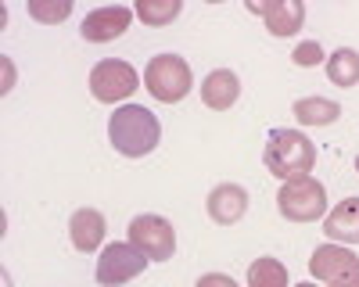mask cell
Listing matches in <instances>:
<instances>
[{"mask_svg":"<svg viewBox=\"0 0 359 287\" xmlns=\"http://www.w3.org/2000/svg\"><path fill=\"white\" fill-rule=\"evenodd\" d=\"M108 140L118 155L126 158H144L158 148L162 140V122L158 115H151V108L144 104H123L111 111L108 119Z\"/></svg>","mask_w":359,"mask_h":287,"instance_id":"1","label":"cell"},{"mask_svg":"<svg viewBox=\"0 0 359 287\" xmlns=\"http://www.w3.org/2000/svg\"><path fill=\"white\" fill-rule=\"evenodd\" d=\"M248 11L262 15L266 29L273 36H294L306 25V4L298 0H273V4H248Z\"/></svg>","mask_w":359,"mask_h":287,"instance_id":"11","label":"cell"},{"mask_svg":"<svg viewBox=\"0 0 359 287\" xmlns=\"http://www.w3.org/2000/svg\"><path fill=\"white\" fill-rule=\"evenodd\" d=\"M248 287H291L287 284V266L277 258H255L248 266Z\"/></svg>","mask_w":359,"mask_h":287,"instance_id":"17","label":"cell"},{"mask_svg":"<svg viewBox=\"0 0 359 287\" xmlns=\"http://www.w3.org/2000/svg\"><path fill=\"white\" fill-rule=\"evenodd\" d=\"M147 262L151 258L144 251H137L130 241H111V244H104V251L97 258V284L101 287H123L133 276H140L147 270Z\"/></svg>","mask_w":359,"mask_h":287,"instance_id":"6","label":"cell"},{"mask_svg":"<svg viewBox=\"0 0 359 287\" xmlns=\"http://www.w3.org/2000/svg\"><path fill=\"white\" fill-rule=\"evenodd\" d=\"M298 287H320V284H298Z\"/></svg>","mask_w":359,"mask_h":287,"instance_id":"22","label":"cell"},{"mask_svg":"<svg viewBox=\"0 0 359 287\" xmlns=\"http://www.w3.org/2000/svg\"><path fill=\"white\" fill-rule=\"evenodd\" d=\"M309 273L323 287H359V255L341 244H320L309 258Z\"/></svg>","mask_w":359,"mask_h":287,"instance_id":"5","label":"cell"},{"mask_svg":"<svg viewBox=\"0 0 359 287\" xmlns=\"http://www.w3.org/2000/svg\"><path fill=\"white\" fill-rule=\"evenodd\" d=\"M355 172H359V158H355Z\"/></svg>","mask_w":359,"mask_h":287,"instance_id":"23","label":"cell"},{"mask_svg":"<svg viewBox=\"0 0 359 287\" xmlns=\"http://www.w3.org/2000/svg\"><path fill=\"white\" fill-rule=\"evenodd\" d=\"M327 79H331L334 86H345V90L359 86V50H352V47L334 50L331 57H327Z\"/></svg>","mask_w":359,"mask_h":287,"instance_id":"16","label":"cell"},{"mask_svg":"<svg viewBox=\"0 0 359 287\" xmlns=\"http://www.w3.org/2000/svg\"><path fill=\"white\" fill-rule=\"evenodd\" d=\"M104 234H108V223H104V216H101L97 209H79V212H72V219H69V237H72V244H76L79 251H97L101 241H104Z\"/></svg>","mask_w":359,"mask_h":287,"instance_id":"14","label":"cell"},{"mask_svg":"<svg viewBox=\"0 0 359 287\" xmlns=\"http://www.w3.org/2000/svg\"><path fill=\"white\" fill-rule=\"evenodd\" d=\"M323 57H327V54H323V47H320L316 40H309V43H298V47H294L291 62H294V65H302V69H313V65H320V62H323Z\"/></svg>","mask_w":359,"mask_h":287,"instance_id":"20","label":"cell"},{"mask_svg":"<svg viewBox=\"0 0 359 287\" xmlns=\"http://www.w3.org/2000/svg\"><path fill=\"white\" fill-rule=\"evenodd\" d=\"M205 209H208V219H212L216 226H233L248 212V190L237 187V183H219V187H212V194H208Z\"/></svg>","mask_w":359,"mask_h":287,"instance_id":"10","label":"cell"},{"mask_svg":"<svg viewBox=\"0 0 359 287\" xmlns=\"http://www.w3.org/2000/svg\"><path fill=\"white\" fill-rule=\"evenodd\" d=\"M140 86V76L130 62H118V57H108V62H97L94 72H90V94H94L101 104H115L126 101L133 90Z\"/></svg>","mask_w":359,"mask_h":287,"instance_id":"8","label":"cell"},{"mask_svg":"<svg viewBox=\"0 0 359 287\" xmlns=\"http://www.w3.org/2000/svg\"><path fill=\"white\" fill-rule=\"evenodd\" d=\"M291 111L302 126H331L341 119V104L327 101V97H302V101H294Z\"/></svg>","mask_w":359,"mask_h":287,"instance_id":"15","label":"cell"},{"mask_svg":"<svg viewBox=\"0 0 359 287\" xmlns=\"http://www.w3.org/2000/svg\"><path fill=\"white\" fill-rule=\"evenodd\" d=\"M323 234L341 244H359V197H345L323 216Z\"/></svg>","mask_w":359,"mask_h":287,"instance_id":"12","label":"cell"},{"mask_svg":"<svg viewBox=\"0 0 359 287\" xmlns=\"http://www.w3.org/2000/svg\"><path fill=\"white\" fill-rule=\"evenodd\" d=\"M277 209L284 219L291 223H313V219H323L327 216V190L320 180L313 176H294L280 187L277 194Z\"/></svg>","mask_w":359,"mask_h":287,"instance_id":"4","label":"cell"},{"mask_svg":"<svg viewBox=\"0 0 359 287\" xmlns=\"http://www.w3.org/2000/svg\"><path fill=\"white\" fill-rule=\"evenodd\" d=\"M130 244L151 262H169L176 255V230L165 216H137L130 223Z\"/></svg>","mask_w":359,"mask_h":287,"instance_id":"7","label":"cell"},{"mask_svg":"<svg viewBox=\"0 0 359 287\" xmlns=\"http://www.w3.org/2000/svg\"><path fill=\"white\" fill-rule=\"evenodd\" d=\"M29 15L36 22H65L72 15L69 0H57V4H47V0H29Z\"/></svg>","mask_w":359,"mask_h":287,"instance_id":"19","label":"cell"},{"mask_svg":"<svg viewBox=\"0 0 359 287\" xmlns=\"http://www.w3.org/2000/svg\"><path fill=\"white\" fill-rule=\"evenodd\" d=\"M144 86L151 90L155 101L176 104V101H184V97L191 94L194 76H191V65H187L180 54H158V57H151V62H147V69H144Z\"/></svg>","mask_w":359,"mask_h":287,"instance_id":"3","label":"cell"},{"mask_svg":"<svg viewBox=\"0 0 359 287\" xmlns=\"http://www.w3.org/2000/svg\"><path fill=\"white\" fill-rule=\"evenodd\" d=\"M133 15H137L144 25L162 29V25H169V22L180 15V0H137Z\"/></svg>","mask_w":359,"mask_h":287,"instance_id":"18","label":"cell"},{"mask_svg":"<svg viewBox=\"0 0 359 287\" xmlns=\"http://www.w3.org/2000/svg\"><path fill=\"white\" fill-rule=\"evenodd\" d=\"M262 162L284 183L294 180V176H309L313 165H316V144L298 130H273L266 140Z\"/></svg>","mask_w":359,"mask_h":287,"instance_id":"2","label":"cell"},{"mask_svg":"<svg viewBox=\"0 0 359 287\" xmlns=\"http://www.w3.org/2000/svg\"><path fill=\"white\" fill-rule=\"evenodd\" d=\"M237 97H241V79H237L230 69H216V72L205 76V83H201V101L212 108V111L233 108Z\"/></svg>","mask_w":359,"mask_h":287,"instance_id":"13","label":"cell"},{"mask_svg":"<svg viewBox=\"0 0 359 287\" xmlns=\"http://www.w3.org/2000/svg\"><path fill=\"white\" fill-rule=\"evenodd\" d=\"M194 287H237V280L226 276V273H205Z\"/></svg>","mask_w":359,"mask_h":287,"instance_id":"21","label":"cell"},{"mask_svg":"<svg viewBox=\"0 0 359 287\" xmlns=\"http://www.w3.org/2000/svg\"><path fill=\"white\" fill-rule=\"evenodd\" d=\"M133 22V11L130 8H97V11H90L79 25V33L86 43H111L118 40L130 29Z\"/></svg>","mask_w":359,"mask_h":287,"instance_id":"9","label":"cell"}]
</instances>
